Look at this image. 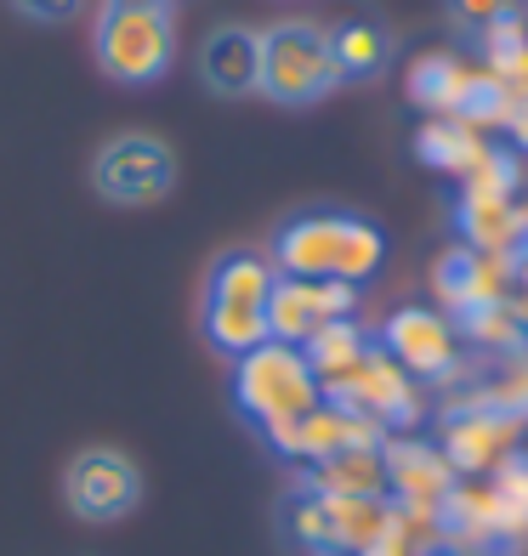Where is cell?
I'll use <instances>...</instances> for the list:
<instances>
[{"instance_id": "obj_8", "label": "cell", "mask_w": 528, "mask_h": 556, "mask_svg": "<svg viewBox=\"0 0 528 556\" xmlns=\"http://www.w3.org/2000/svg\"><path fill=\"white\" fill-rule=\"evenodd\" d=\"M359 313V285H341V278H285L273 285V301H267V336L285 341V346H301L307 336H318L324 324L336 318H352Z\"/></svg>"}, {"instance_id": "obj_16", "label": "cell", "mask_w": 528, "mask_h": 556, "mask_svg": "<svg viewBox=\"0 0 528 556\" xmlns=\"http://www.w3.org/2000/svg\"><path fill=\"white\" fill-rule=\"evenodd\" d=\"M438 285H443V295H449V301H466V295L477 290V267H472V256H443Z\"/></svg>"}, {"instance_id": "obj_15", "label": "cell", "mask_w": 528, "mask_h": 556, "mask_svg": "<svg viewBox=\"0 0 528 556\" xmlns=\"http://www.w3.org/2000/svg\"><path fill=\"white\" fill-rule=\"evenodd\" d=\"M443 7L472 35H489V29H500V23L517 17V0H443Z\"/></svg>"}, {"instance_id": "obj_11", "label": "cell", "mask_w": 528, "mask_h": 556, "mask_svg": "<svg viewBox=\"0 0 528 556\" xmlns=\"http://www.w3.org/2000/svg\"><path fill=\"white\" fill-rule=\"evenodd\" d=\"M324 35H330V58H336L341 86H369L392 68L398 40H392V23L381 12H347Z\"/></svg>"}, {"instance_id": "obj_7", "label": "cell", "mask_w": 528, "mask_h": 556, "mask_svg": "<svg viewBox=\"0 0 528 556\" xmlns=\"http://www.w3.org/2000/svg\"><path fill=\"white\" fill-rule=\"evenodd\" d=\"M63 500L80 522L114 528L142 505V471L120 448H80L63 466Z\"/></svg>"}, {"instance_id": "obj_3", "label": "cell", "mask_w": 528, "mask_h": 556, "mask_svg": "<svg viewBox=\"0 0 528 556\" xmlns=\"http://www.w3.org/2000/svg\"><path fill=\"white\" fill-rule=\"evenodd\" d=\"M234 403L250 432H262L273 448H290V438L324 403V387L301 358V346L262 341L256 352L234 358Z\"/></svg>"}, {"instance_id": "obj_17", "label": "cell", "mask_w": 528, "mask_h": 556, "mask_svg": "<svg viewBox=\"0 0 528 556\" xmlns=\"http://www.w3.org/2000/svg\"><path fill=\"white\" fill-rule=\"evenodd\" d=\"M12 7L29 23H68V17L86 12V0H12Z\"/></svg>"}, {"instance_id": "obj_14", "label": "cell", "mask_w": 528, "mask_h": 556, "mask_svg": "<svg viewBox=\"0 0 528 556\" xmlns=\"http://www.w3.org/2000/svg\"><path fill=\"white\" fill-rule=\"evenodd\" d=\"M461 91H466V74L455 58H420L415 74H410V97L420 109H438V114H455L461 103Z\"/></svg>"}, {"instance_id": "obj_18", "label": "cell", "mask_w": 528, "mask_h": 556, "mask_svg": "<svg viewBox=\"0 0 528 556\" xmlns=\"http://www.w3.org/2000/svg\"><path fill=\"white\" fill-rule=\"evenodd\" d=\"M512 131L528 142V103H517V109H512Z\"/></svg>"}, {"instance_id": "obj_5", "label": "cell", "mask_w": 528, "mask_h": 556, "mask_svg": "<svg viewBox=\"0 0 528 556\" xmlns=\"http://www.w3.org/2000/svg\"><path fill=\"white\" fill-rule=\"evenodd\" d=\"M341 86L330 35L307 17H285L262 29V97H273L279 109H313Z\"/></svg>"}, {"instance_id": "obj_19", "label": "cell", "mask_w": 528, "mask_h": 556, "mask_svg": "<svg viewBox=\"0 0 528 556\" xmlns=\"http://www.w3.org/2000/svg\"><path fill=\"white\" fill-rule=\"evenodd\" d=\"M137 7H160V12H176V7H188V0H137Z\"/></svg>"}, {"instance_id": "obj_10", "label": "cell", "mask_w": 528, "mask_h": 556, "mask_svg": "<svg viewBox=\"0 0 528 556\" xmlns=\"http://www.w3.org/2000/svg\"><path fill=\"white\" fill-rule=\"evenodd\" d=\"M199 80L211 97H256L262 91V29L216 23L199 46Z\"/></svg>"}, {"instance_id": "obj_6", "label": "cell", "mask_w": 528, "mask_h": 556, "mask_svg": "<svg viewBox=\"0 0 528 556\" xmlns=\"http://www.w3.org/2000/svg\"><path fill=\"white\" fill-rule=\"evenodd\" d=\"M91 188L97 199H109L120 211H142L160 205V199L176 188V154L171 142L154 131H120L97 148L91 160Z\"/></svg>"}, {"instance_id": "obj_13", "label": "cell", "mask_w": 528, "mask_h": 556, "mask_svg": "<svg viewBox=\"0 0 528 556\" xmlns=\"http://www.w3.org/2000/svg\"><path fill=\"white\" fill-rule=\"evenodd\" d=\"M483 154H489V148L466 131V119H438V125H426V131H420V160L438 165V170H472Z\"/></svg>"}, {"instance_id": "obj_1", "label": "cell", "mask_w": 528, "mask_h": 556, "mask_svg": "<svg viewBox=\"0 0 528 556\" xmlns=\"http://www.w3.org/2000/svg\"><path fill=\"white\" fill-rule=\"evenodd\" d=\"M267 256L285 278H341V285L364 290L387 262V233L359 211L307 205V211H290L273 227Z\"/></svg>"}, {"instance_id": "obj_2", "label": "cell", "mask_w": 528, "mask_h": 556, "mask_svg": "<svg viewBox=\"0 0 528 556\" xmlns=\"http://www.w3.org/2000/svg\"><path fill=\"white\" fill-rule=\"evenodd\" d=\"M279 285V267H273L267 250H222L205 273V290H199V336L216 358H244L256 352L267 336V301Z\"/></svg>"}, {"instance_id": "obj_12", "label": "cell", "mask_w": 528, "mask_h": 556, "mask_svg": "<svg viewBox=\"0 0 528 556\" xmlns=\"http://www.w3.org/2000/svg\"><path fill=\"white\" fill-rule=\"evenodd\" d=\"M369 352H375V336L359 318H336V324H324L318 336L301 341V358H307V369L318 375V387H336L341 375H352L369 358Z\"/></svg>"}, {"instance_id": "obj_4", "label": "cell", "mask_w": 528, "mask_h": 556, "mask_svg": "<svg viewBox=\"0 0 528 556\" xmlns=\"http://www.w3.org/2000/svg\"><path fill=\"white\" fill-rule=\"evenodd\" d=\"M91 58L114 86H160L176 63V12L103 0L91 23Z\"/></svg>"}, {"instance_id": "obj_9", "label": "cell", "mask_w": 528, "mask_h": 556, "mask_svg": "<svg viewBox=\"0 0 528 556\" xmlns=\"http://www.w3.org/2000/svg\"><path fill=\"white\" fill-rule=\"evenodd\" d=\"M375 346H381L410 381H438V375H449V364H455V330H449V318L432 313V307L392 313L387 330L375 336Z\"/></svg>"}]
</instances>
